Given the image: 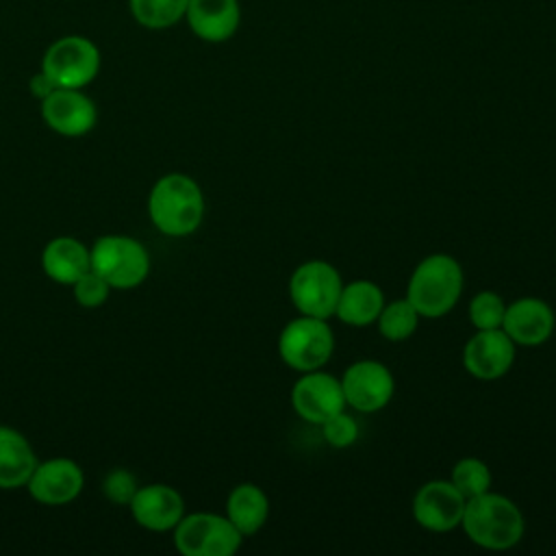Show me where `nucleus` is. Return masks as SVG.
<instances>
[{
    "mask_svg": "<svg viewBox=\"0 0 556 556\" xmlns=\"http://www.w3.org/2000/svg\"><path fill=\"white\" fill-rule=\"evenodd\" d=\"M206 202L200 185L180 172L161 176L148 195L152 226L165 237H189L204 219Z\"/></svg>",
    "mask_w": 556,
    "mask_h": 556,
    "instance_id": "nucleus-1",
    "label": "nucleus"
},
{
    "mask_svg": "<svg viewBox=\"0 0 556 556\" xmlns=\"http://www.w3.org/2000/svg\"><path fill=\"white\" fill-rule=\"evenodd\" d=\"M460 528L473 545L504 552L521 541L526 523L519 506L510 497L486 491L467 500Z\"/></svg>",
    "mask_w": 556,
    "mask_h": 556,
    "instance_id": "nucleus-2",
    "label": "nucleus"
},
{
    "mask_svg": "<svg viewBox=\"0 0 556 556\" xmlns=\"http://www.w3.org/2000/svg\"><path fill=\"white\" fill-rule=\"evenodd\" d=\"M463 285L460 263L450 254L434 252L415 265L408 278L406 300L424 319H439L458 304Z\"/></svg>",
    "mask_w": 556,
    "mask_h": 556,
    "instance_id": "nucleus-3",
    "label": "nucleus"
},
{
    "mask_svg": "<svg viewBox=\"0 0 556 556\" xmlns=\"http://www.w3.org/2000/svg\"><path fill=\"white\" fill-rule=\"evenodd\" d=\"M102 67V52L98 43L85 35H63L48 43L41 56L39 70L50 78L54 87L85 89L89 87Z\"/></svg>",
    "mask_w": 556,
    "mask_h": 556,
    "instance_id": "nucleus-4",
    "label": "nucleus"
},
{
    "mask_svg": "<svg viewBox=\"0 0 556 556\" xmlns=\"http://www.w3.org/2000/svg\"><path fill=\"white\" fill-rule=\"evenodd\" d=\"M91 269L111 289H135L150 274V252L128 235H104L91 243Z\"/></svg>",
    "mask_w": 556,
    "mask_h": 556,
    "instance_id": "nucleus-5",
    "label": "nucleus"
},
{
    "mask_svg": "<svg viewBox=\"0 0 556 556\" xmlns=\"http://www.w3.org/2000/svg\"><path fill=\"white\" fill-rule=\"evenodd\" d=\"M334 350V334L328 319L300 315L285 324L278 334V354L280 361L298 371L324 369Z\"/></svg>",
    "mask_w": 556,
    "mask_h": 556,
    "instance_id": "nucleus-6",
    "label": "nucleus"
},
{
    "mask_svg": "<svg viewBox=\"0 0 556 556\" xmlns=\"http://www.w3.org/2000/svg\"><path fill=\"white\" fill-rule=\"evenodd\" d=\"M343 278L339 269L321 258L300 263L289 278V298L300 315L330 319L334 315Z\"/></svg>",
    "mask_w": 556,
    "mask_h": 556,
    "instance_id": "nucleus-7",
    "label": "nucleus"
},
{
    "mask_svg": "<svg viewBox=\"0 0 556 556\" xmlns=\"http://www.w3.org/2000/svg\"><path fill=\"white\" fill-rule=\"evenodd\" d=\"M172 532L182 556H232L243 543V534L217 513H185Z\"/></svg>",
    "mask_w": 556,
    "mask_h": 556,
    "instance_id": "nucleus-8",
    "label": "nucleus"
},
{
    "mask_svg": "<svg viewBox=\"0 0 556 556\" xmlns=\"http://www.w3.org/2000/svg\"><path fill=\"white\" fill-rule=\"evenodd\" d=\"M339 380L345 404L356 413L382 410L395 393V378L391 369L374 358H363L348 365Z\"/></svg>",
    "mask_w": 556,
    "mask_h": 556,
    "instance_id": "nucleus-9",
    "label": "nucleus"
},
{
    "mask_svg": "<svg viewBox=\"0 0 556 556\" xmlns=\"http://www.w3.org/2000/svg\"><path fill=\"white\" fill-rule=\"evenodd\" d=\"M43 124L61 137H83L98 124V106L85 89H52L39 102Z\"/></svg>",
    "mask_w": 556,
    "mask_h": 556,
    "instance_id": "nucleus-10",
    "label": "nucleus"
},
{
    "mask_svg": "<svg viewBox=\"0 0 556 556\" xmlns=\"http://www.w3.org/2000/svg\"><path fill=\"white\" fill-rule=\"evenodd\" d=\"M291 406L300 419L321 426L328 417L345 410L341 380L324 369L300 374L291 389Z\"/></svg>",
    "mask_w": 556,
    "mask_h": 556,
    "instance_id": "nucleus-11",
    "label": "nucleus"
},
{
    "mask_svg": "<svg viewBox=\"0 0 556 556\" xmlns=\"http://www.w3.org/2000/svg\"><path fill=\"white\" fill-rule=\"evenodd\" d=\"M83 486V467L67 456H56L39 460L24 489L35 502L43 506H65L80 495Z\"/></svg>",
    "mask_w": 556,
    "mask_h": 556,
    "instance_id": "nucleus-12",
    "label": "nucleus"
},
{
    "mask_svg": "<svg viewBox=\"0 0 556 556\" xmlns=\"http://www.w3.org/2000/svg\"><path fill=\"white\" fill-rule=\"evenodd\" d=\"M467 500L450 480L424 482L413 495V517L430 532H450L460 528Z\"/></svg>",
    "mask_w": 556,
    "mask_h": 556,
    "instance_id": "nucleus-13",
    "label": "nucleus"
},
{
    "mask_svg": "<svg viewBox=\"0 0 556 556\" xmlns=\"http://www.w3.org/2000/svg\"><path fill=\"white\" fill-rule=\"evenodd\" d=\"M517 345L502 330H476L463 348V367L476 380H497L515 363Z\"/></svg>",
    "mask_w": 556,
    "mask_h": 556,
    "instance_id": "nucleus-14",
    "label": "nucleus"
},
{
    "mask_svg": "<svg viewBox=\"0 0 556 556\" xmlns=\"http://www.w3.org/2000/svg\"><path fill=\"white\" fill-rule=\"evenodd\" d=\"M554 328L556 315L545 300L526 295L506 304L502 330L513 339L515 345L536 348L552 337Z\"/></svg>",
    "mask_w": 556,
    "mask_h": 556,
    "instance_id": "nucleus-15",
    "label": "nucleus"
},
{
    "mask_svg": "<svg viewBox=\"0 0 556 556\" xmlns=\"http://www.w3.org/2000/svg\"><path fill=\"white\" fill-rule=\"evenodd\" d=\"M132 519L150 532H169L185 515L182 495L163 482L143 484L128 504Z\"/></svg>",
    "mask_w": 556,
    "mask_h": 556,
    "instance_id": "nucleus-16",
    "label": "nucleus"
},
{
    "mask_svg": "<svg viewBox=\"0 0 556 556\" xmlns=\"http://www.w3.org/2000/svg\"><path fill=\"white\" fill-rule=\"evenodd\" d=\"M185 22L206 43H224L235 37L241 24L239 0H189Z\"/></svg>",
    "mask_w": 556,
    "mask_h": 556,
    "instance_id": "nucleus-17",
    "label": "nucleus"
},
{
    "mask_svg": "<svg viewBox=\"0 0 556 556\" xmlns=\"http://www.w3.org/2000/svg\"><path fill=\"white\" fill-rule=\"evenodd\" d=\"M41 267L52 282L72 287L91 269V250L76 237H54L43 245Z\"/></svg>",
    "mask_w": 556,
    "mask_h": 556,
    "instance_id": "nucleus-18",
    "label": "nucleus"
},
{
    "mask_svg": "<svg viewBox=\"0 0 556 556\" xmlns=\"http://www.w3.org/2000/svg\"><path fill=\"white\" fill-rule=\"evenodd\" d=\"M37 463L30 441L20 430L0 426V489L13 491L26 486Z\"/></svg>",
    "mask_w": 556,
    "mask_h": 556,
    "instance_id": "nucleus-19",
    "label": "nucleus"
},
{
    "mask_svg": "<svg viewBox=\"0 0 556 556\" xmlns=\"http://www.w3.org/2000/svg\"><path fill=\"white\" fill-rule=\"evenodd\" d=\"M384 306V293L382 289L371 280H352L343 282V289L339 293V302L334 308V317L343 321L345 326L365 328L376 324L380 311Z\"/></svg>",
    "mask_w": 556,
    "mask_h": 556,
    "instance_id": "nucleus-20",
    "label": "nucleus"
},
{
    "mask_svg": "<svg viewBox=\"0 0 556 556\" xmlns=\"http://www.w3.org/2000/svg\"><path fill=\"white\" fill-rule=\"evenodd\" d=\"M226 517L243 534H256L269 517V497L254 482H241L232 486L226 497Z\"/></svg>",
    "mask_w": 556,
    "mask_h": 556,
    "instance_id": "nucleus-21",
    "label": "nucleus"
},
{
    "mask_svg": "<svg viewBox=\"0 0 556 556\" xmlns=\"http://www.w3.org/2000/svg\"><path fill=\"white\" fill-rule=\"evenodd\" d=\"M189 0H128V13L146 30H167L185 20Z\"/></svg>",
    "mask_w": 556,
    "mask_h": 556,
    "instance_id": "nucleus-22",
    "label": "nucleus"
},
{
    "mask_svg": "<svg viewBox=\"0 0 556 556\" xmlns=\"http://www.w3.org/2000/svg\"><path fill=\"white\" fill-rule=\"evenodd\" d=\"M419 319H421V315L404 295L389 304L384 302V306L376 319V326H378V332L387 341H406L408 337L415 334Z\"/></svg>",
    "mask_w": 556,
    "mask_h": 556,
    "instance_id": "nucleus-23",
    "label": "nucleus"
},
{
    "mask_svg": "<svg viewBox=\"0 0 556 556\" xmlns=\"http://www.w3.org/2000/svg\"><path fill=\"white\" fill-rule=\"evenodd\" d=\"M450 482L460 491V495L465 500H471L476 495L491 491L493 476L484 460H480L476 456H465L452 467Z\"/></svg>",
    "mask_w": 556,
    "mask_h": 556,
    "instance_id": "nucleus-24",
    "label": "nucleus"
},
{
    "mask_svg": "<svg viewBox=\"0 0 556 556\" xmlns=\"http://www.w3.org/2000/svg\"><path fill=\"white\" fill-rule=\"evenodd\" d=\"M506 302L495 291H478L467 306L469 321L476 330H495L502 328Z\"/></svg>",
    "mask_w": 556,
    "mask_h": 556,
    "instance_id": "nucleus-25",
    "label": "nucleus"
},
{
    "mask_svg": "<svg viewBox=\"0 0 556 556\" xmlns=\"http://www.w3.org/2000/svg\"><path fill=\"white\" fill-rule=\"evenodd\" d=\"M139 489V482L130 469L115 467L102 480V493L111 504L128 506Z\"/></svg>",
    "mask_w": 556,
    "mask_h": 556,
    "instance_id": "nucleus-26",
    "label": "nucleus"
},
{
    "mask_svg": "<svg viewBox=\"0 0 556 556\" xmlns=\"http://www.w3.org/2000/svg\"><path fill=\"white\" fill-rule=\"evenodd\" d=\"M72 291H74V300L83 306V308H98L102 306L106 300H109V293H111V287L109 282L96 274L93 269H89L87 274H83L74 285H72Z\"/></svg>",
    "mask_w": 556,
    "mask_h": 556,
    "instance_id": "nucleus-27",
    "label": "nucleus"
},
{
    "mask_svg": "<svg viewBox=\"0 0 556 556\" xmlns=\"http://www.w3.org/2000/svg\"><path fill=\"white\" fill-rule=\"evenodd\" d=\"M321 434L326 439L328 445L337 447V450H343V447H350L356 439H358V424L356 419L345 413V410H339L334 413L332 417H328L321 426Z\"/></svg>",
    "mask_w": 556,
    "mask_h": 556,
    "instance_id": "nucleus-28",
    "label": "nucleus"
},
{
    "mask_svg": "<svg viewBox=\"0 0 556 556\" xmlns=\"http://www.w3.org/2000/svg\"><path fill=\"white\" fill-rule=\"evenodd\" d=\"M52 89H56V87L50 83V78H48L41 70H39L37 74H33L30 80H28V91H30V96L37 98L39 102H41Z\"/></svg>",
    "mask_w": 556,
    "mask_h": 556,
    "instance_id": "nucleus-29",
    "label": "nucleus"
}]
</instances>
